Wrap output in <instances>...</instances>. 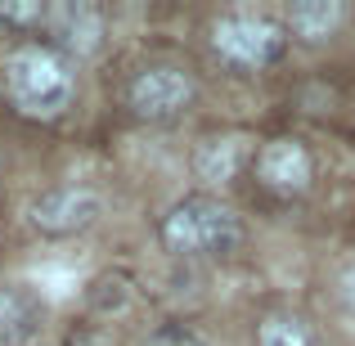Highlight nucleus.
Masks as SVG:
<instances>
[{"label":"nucleus","instance_id":"f257e3e1","mask_svg":"<svg viewBox=\"0 0 355 346\" xmlns=\"http://www.w3.org/2000/svg\"><path fill=\"white\" fill-rule=\"evenodd\" d=\"M5 104L27 121H59L77 99V63L54 45H18L5 59Z\"/></svg>","mask_w":355,"mask_h":346},{"label":"nucleus","instance_id":"f03ea898","mask_svg":"<svg viewBox=\"0 0 355 346\" xmlns=\"http://www.w3.org/2000/svg\"><path fill=\"white\" fill-rule=\"evenodd\" d=\"M157 239L175 261H220L243 248V216L216 193H184L157 220Z\"/></svg>","mask_w":355,"mask_h":346},{"label":"nucleus","instance_id":"7ed1b4c3","mask_svg":"<svg viewBox=\"0 0 355 346\" xmlns=\"http://www.w3.org/2000/svg\"><path fill=\"white\" fill-rule=\"evenodd\" d=\"M288 27L284 18L257 14V9H230V14L211 18L207 45L216 54L220 68H230L234 77H257V72L275 68L288 54Z\"/></svg>","mask_w":355,"mask_h":346},{"label":"nucleus","instance_id":"20e7f679","mask_svg":"<svg viewBox=\"0 0 355 346\" xmlns=\"http://www.w3.org/2000/svg\"><path fill=\"white\" fill-rule=\"evenodd\" d=\"M193 104H198V81H193V72L175 68V63H148L126 81L130 117L148 121V126H171Z\"/></svg>","mask_w":355,"mask_h":346},{"label":"nucleus","instance_id":"39448f33","mask_svg":"<svg viewBox=\"0 0 355 346\" xmlns=\"http://www.w3.org/2000/svg\"><path fill=\"white\" fill-rule=\"evenodd\" d=\"M104 220V198L90 184H50L27 202V225L41 239H77Z\"/></svg>","mask_w":355,"mask_h":346},{"label":"nucleus","instance_id":"423d86ee","mask_svg":"<svg viewBox=\"0 0 355 346\" xmlns=\"http://www.w3.org/2000/svg\"><path fill=\"white\" fill-rule=\"evenodd\" d=\"M252 175L275 198H302L315 184V153L297 135H275L252 153Z\"/></svg>","mask_w":355,"mask_h":346},{"label":"nucleus","instance_id":"0eeeda50","mask_svg":"<svg viewBox=\"0 0 355 346\" xmlns=\"http://www.w3.org/2000/svg\"><path fill=\"white\" fill-rule=\"evenodd\" d=\"M45 36L63 59L86 63L104 50L108 41V14L90 0H63V5H50V18H45Z\"/></svg>","mask_w":355,"mask_h":346},{"label":"nucleus","instance_id":"6e6552de","mask_svg":"<svg viewBox=\"0 0 355 346\" xmlns=\"http://www.w3.org/2000/svg\"><path fill=\"white\" fill-rule=\"evenodd\" d=\"M351 23L347 0H293L284 9V27L297 45H329Z\"/></svg>","mask_w":355,"mask_h":346},{"label":"nucleus","instance_id":"1a4fd4ad","mask_svg":"<svg viewBox=\"0 0 355 346\" xmlns=\"http://www.w3.org/2000/svg\"><path fill=\"white\" fill-rule=\"evenodd\" d=\"M45 329V302L27 284H0V346H32Z\"/></svg>","mask_w":355,"mask_h":346},{"label":"nucleus","instance_id":"9d476101","mask_svg":"<svg viewBox=\"0 0 355 346\" xmlns=\"http://www.w3.org/2000/svg\"><path fill=\"white\" fill-rule=\"evenodd\" d=\"M243 162H248V153H243L239 135H202L193 144V157H189L193 175L202 184H230L243 171Z\"/></svg>","mask_w":355,"mask_h":346},{"label":"nucleus","instance_id":"9b49d317","mask_svg":"<svg viewBox=\"0 0 355 346\" xmlns=\"http://www.w3.org/2000/svg\"><path fill=\"white\" fill-rule=\"evenodd\" d=\"M252 346H320V333H315V320L306 311H266L257 320V333H252Z\"/></svg>","mask_w":355,"mask_h":346},{"label":"nucleus","instance_id":"f8f14e48","mask_svg":"<svg viewBox=\"0 0 355 346\" xmlns=\"http://www.w3.org/2000/svg\"><path fill=\"white\" fill-rule=\"evenodd\" d=\"M126 302H130V279L121 275V270L99 275L95 284L86 288V306L95 315H117V311H126Z\"/></svg>","mask_w":355,"mask_h":346},{"label":"nucleus","instance_id":"ddd939ff","mask_svg":"<svg viewBox=\"0 0 355 346\" xmlns=\"http://www.w3.org/2000/svg\"><path fill=\"white\" fill-rule=\"evenodd\" d=\"M45 18H50V5H45V0H5V5H0V23L18 27V32H32V27L45 32Z\"/></svg>","mask_w":355,"mask_h":346},{"label":"nucleus","instance_id":"4468645a","mask_svg":"<svg viewBox=\"0 0 355 346\" xmlns=\"http://www.w3.org/2000/svg\"><path fill=\"white\" fill-rule=\"evenodd\" d=\"M139 346H211V342L198 329H189V324H162V329H153Z\"/></svg>","mask_w":355,"mask_h":346},{"label":"nucleus","instance_id":"2eb2a0df","mask_svg":"<svg viewBox=\"0 0 355 346\" xmlns=\"http://www.w3.org/2000/svg\"><path fill=\"white\" fill-rule=\"evenodd\" d=\"M333 302H338L347 315H355V257L333 270Z\"/></svg>","mask_w":355,"mask_h":346}]
</instances>
